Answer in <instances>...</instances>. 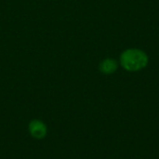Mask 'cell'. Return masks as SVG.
<instances>
[{
    "label": "cell",
    "mask_w": 159,
    "mask_h": 159,
    "mask_svg": "<svg viewBox=\"0 0 159 159\" xmlns=\"http://www.w3.org/2000/svg\"><path fill=\"white\" fill-rule=\"evenodd\" d=\"M122 64L123 66L130 71H136L143 66L147 62V58L144 53L140 50H128L122 55Z\"/></svg>",
    "instance_id": "6da1fadb"
},
{
    "label": "cell",
    "mask_w": 159,
    "mask_h": 159,
    "mask_svg": "<svg viewBox=\"0 0 159 159\" xmlns=\"http://www.w3.org/2000/svg\"><path fill=\"white\" fill-rule=\"evenodd\" d=\"M29 132L35 139H43L47 135V126L40 120H33L29 124Z\"/></svg>",
    "instance_id": "7a4b0ae2"
},
{
    "label": "cell",
    "mask_w": 159,
    "mask_h": 159,
    "mask_svg": "<svg viewBox=\"0 0 159 159\" xmlns=\"http://www.w3.org/2000/svg\"><path fill=\"white\" fill-rule=\"evenodd\" d=\"M116 69V63L113 60H106L101 64V70L102 73L111 74Z\"/></svg>",
    "instance_id": "3957f363"
}]
</instances>
